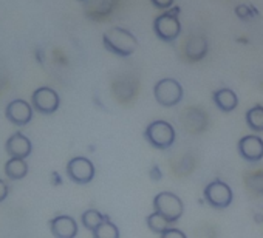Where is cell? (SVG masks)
Returning <instances> with one entry per match:
<instances>
[{
  "instance_id": "cell-1",
  "label": "cell",
  "mask_w": 263,
  "mask_h": 238,
  "mask_svg": "<svg viewBox=\"0 0 263 238\" xmlns=\"http://www.w3.org/2000/svg\"><path fill=\"white\" fill-rule=\"evenodd\" d=\"M102 44L110 53L119 57H128L138 48L137 37L128 30L121 27H113L108 31H105L102 36Z\"/></svg>"
},
{
  "instance_id": "cell-2",
  "label": "cell",
  "mask_w": 263,
  "mask_h": 238,
  "mask_svg": "<svg viewBox=\"0 0 263 238\" xmlns=\"http://www.w3.org/2000/svg\"><path fill=\"white\" fill-rule=\"evenodd\" d=\"M144 138L152 147L166 150L175 144L177 135H175V129L172 127V124H169L167 121H163V119H158V121H154L146 127Z\"/></svg>"
},
{
  "instance_id": "cell-3",
  "label": "cell",
  "mask_w": 263,
  "mask_h": 238,
  "mask_svg": "<svg viewBox=\"0 0 263 238\" xmlns=\"http://www.w3.org/2000/svg\"><path fill=\"white\" fill-rule=\"evenodd\" d=\"M154 209H155V212L161 213L169 223H177L184 212L183 201L180 200L178 195H175L172 192L158 193L154 198Z\"/></svg>"
},
{
  "instance_id": "cell-4",
  "label": "cell",
  "mask_w": 263,
  "mask_h": 238,
  "mask_svg": "<svg viewBox=\"0 0 263 238\" xmlns=\"http://www.w3.org/2000/svg\"><path fill=\"white\" fill-rule=\"evenodd\" d=\"M154 96L160 105L175 107L183 99V87L178 81L172 77H164L155 84Z\"/></svg>"
},
{
  "instance_id": "cell-5",
  "label": "cell",
  "mask_w": 263,
  "mask_h": 238,
  "mask_svg": "<svg viewBox=\"0 0 263 238\" xmlns=\"http://www.w3.org/2000/svg\"><path fill=\"white\" fill-rule=\"evenodd\" d=\"M154 31L163 42H174L181 33V24L175 13H163L154 22Z\"/></svg>"
},
{
  "instance_id": "cell-6",
  "label": "cell",
  "mask_w": 263,
  "mask_h": 238,
  "mask_svg": "<svg viewBox=\"0 0 263 238\" xmlns=\"http://www.w3.org/2000/svg\"><path fill=\"white\" fill-rule=\"evenodd\" d=\"M232 190L231 187L220 180H215L212 183H209L204 189V200L208 201L209 206L215 207V209H226L231 206L232 203Z\"/></svg>"
},
{
  "instance_id": "cell-7",
  "label": "cell",
  "mask_w": 263,
  "mask_h": 238,
  "mask_svg": "<svg viewBox=\"0 0 263 238\" xmlns=\"http://www.w3.org/2000/svg\"><path fill=\"white\" fill-rule=\"evenodd\" d=\"M59 94L50 87H39L31 94V105L42 114H51L59 108Z\"/></svg>"
},
{
  "instance_id": "cell-8",
  "label": "cell",
  "mask_w": 263,
  "mask_h": 238,
  "mask_svg": "<svg viewBox=\"0 0 263 238\" xmlns=\"http://www.w3.org/2000/svg\"><path fill=\"white\" fill-rule=\"evenodd\" d=\"M67 175L76 184H88L95 178V166L85 156H74L67 164Z\"/></svg>"
},
{
  "instance_id": "cell-9",
  "label": "cell",
  "mask_w": 263,
  "mask_h": 238,
  "mask_svg": "<svg viewBox=\"0 0 263 238\" xmlns=\"http://www.w3.org/2000/svg\"><path fill=\"white\" fill-rule=\"evenodd\" d=\"M5 116L11 124L24 127L33 119V105L24 99H14L7 105Z\"/></svg>"
},
{
  "instance_id": "cell-10",
  "label": "cell",
  "mask_w": 263,
  "mask_h": 238,
  "mask_svg": "<svg viewBox=\"0 0 263 238\" xmlns=\"http://www.w3.org/2000/svg\"><path fill=\"white\" fill-rule=\"evenodd\" d=\"M238 153L245 161L257 163L263 158V140L257 135L243 136L237 144Z\"/></svg>"
},
{
  "instance_id": "cell-11",
  "label": "cell",
  "mask_w": 263,
  "mask_h": 238,
  "mask_svg": "<svg viewBox=\"0 0 263 238\" xmlns=\"http://www.w3.org/2000/svg\"><path fill=\"white\" fill-rule=\"evenodd\" d=\"M5 150L8 153V156L11 158H21V160H25L27 156L31 155V150H33V146H31V141L22 135L21 132L11 135L5 144Z\"/></svg>"
},
{
  "instance_id": "cell-12",
  "label": "cell",
  "mask_w": 263,
  "mask_h": 238,
  "mask_svg": "<svg viewBox=\"0 0 263 238\" xmlns=\"http://www.w3.org/2000/svg\"><path fill=\"white\" fill-rule=\"evenodd\" d=\"M50 230L54 238H74L78 235V223L68 215H59L50 221Z\"/></svg>"
},
{
  "instance_id": "cell-13",
  "label": "cell",
  "mask_w": 263,
  "mask_h": 238,
  "mask_svg": "<svg viewBox=\"0 0 263 238\" xmlns=\"http://www.w3.org/2000/svg\"><path fill=\"white\" fill-rule=\"evenodd\" d=\"M208 41L203 36H191L186 42V57L191 62H197L201 61L206 54H208Z\"/></svg>"
},
{
  "instance_id": "cell-14",
  "label": "cell",
  "mask_w": 263,
  "mask_h": 238,
  "mask_svg": "<svg viewBox=\"0 0 263 238\" xmlns=\"http://www.w3.org/2000/svg\"><path fill=\"white\" fill-rule=\"evenodd\" d=\"M212 101L218 107V110H221L224 113H229V111L235 110L237 105H238V97H237L235 91L231 90V88H220V90L214 91Z\"/></svg>"
},
{
  "instance_id": "cell-15",
  "label": "cell",
  "mask_w": 263,
  "mask_h": 238,
  "mask_svg": "<svg viewBox=\"0 0 263 238\" xmlns=\"http://www.w3.org/2000/svg\"><path fill=\"white\" fill-rule=\"evenodd\" d=\"M5 173L10 180L17 181L27 176L28 173V166L25 163V160L21 158H10L5 164Z\"/></svg>"
},
{
  "instance_id": "cell-16",
  "label": "cell",
  "mask_w": 263,
  "mask_h": 238,
  "mask_svg": "<svg viewBox=\"0 0 263 238\" xmlns=\"http://www.w3.org/2000/svg\"><path fill=\"white\" fill-rule=\"evenodd\" d=\"M246 124L252 132H263V107L255 105L246 111Z\"/></svg>"
},
{
  "instance_id": "cell-17",
  "label": "cell",
  "mask_w": 263,
  "mask_h": 238,
  "mask_svg": "<svg viewBox=\"0 0 263 238\" xmlns=\"http://www.w3.org/2000/svg\"><path fill=\"white\" fill-rule=\"evenodd\" d=\"M107 218L101 213V212H98V210H95V209H88V210H85L84 213H82V216H81V221H82V224H84V227L85 229H88V230H95L101 223H104Z\"/></svg>"
},
{
  "instance_id": "cell-18",
  "label": "cell",
  "mask_w": 263,
  "mask_h": 238,
  "mask_svg": "<svg viewBox=\"0 0 263 238\" xmlns=\"http://www.w3.org/2000/svg\"><path fill=\"white\" fill-rule=\"evenodd\" d=\"M93 238H119V229L110 220L101 223L93 232Z\"/></svg>"
},
{
  "instance_id": "cell-19",
  "label": "cell",
  "mask_w": 263,
  "mask_h": 238,
  "mask_svg": "<svg viewBox=\"0 0 263 238\" xmlns=\"http://www.w3.org/2000/svg\"><path fill=\"white\" fill-rule=\"evenodd\" d=\"M146 223H147V226H149V229L152 230V232H155V233H163L166 229H169L171 227V224L172 223H169L161 213H158V212H154V213H151L147 218H146Z\"/></svg>"
},
{
  "instance_id": "cell-20",
  "label": "cell",
  "mask_w": 263,
  "mask_h": 238,
  "mask_svg": "<svg viewBox=\"0 0 263 238\" xmlns=\"http://www.w3.org/2000/svg\"><path fill=\"white\" fill-rule=\"evenodd\" d=\"M161 238H187L186 233L177 227H169L161 233Z\"/></svg>"
},
{
  "instance_id": "cell-21",
  "label": "cell",
  "mask_w": 263,
  "mask_h": 238,
  "mask_svg": "<svg viewBox=\"0 0 263 238\" xmlns=\"http://www.w3.org/2000/svg\"><path fill=\"white\" fill-rule=\"evenodd\" d=\"M151 2H152V5H154L155 8H160V10H169V8L174 5L175 0H151Z\"/></svg>"
},
{
  "instance_id": "cell-22",
  "label": "cell",
  "mask_w": 263,
  "mask_h": 238,
  "mask_svg": "<svg viewBox=\"0 0 263 238\" xmlns=\"http://www.w3.org/2000/svg\"><path fill=\"white\" fill-rule=\"evenodd\" d=\"M8 196V184L0 180V203Z\"/></svg>"
},
{
  "instance_id": "cell-23",
  "label": "cell",
  "mask_w": 263,
  "mask_h": 238,
  "mask_svg": "<svg viewBox=\"0 0 263 238\" xmlns=\"http://www.w3.org/2000/svg\"><path fill=\"white\" fill-rule=\"evenodd\" d=\"M248 10H249V8H246V7H243V5H241V7H238V8L235 10V13H237V16H238V17L246 19V17H248Z\"/></svg>"
},
{
  "instance_id": "cell-24",
  "label": "cell",
  "mask_w": 263,
  "mask_h": 238,
  "mask_svg": "<svg viewBox=\"0 0 263 238\" xmlns=\"http://www.w3.org/2000/svg\"><path fill=\"white\" fill-rule=\"evenodd\" d=\"M154 172H155V173H158V167H155V169H154ZM151 176H154L155 180H158V178H160V175H154V173H151Z\"/></svg>"
}]
</instances>
